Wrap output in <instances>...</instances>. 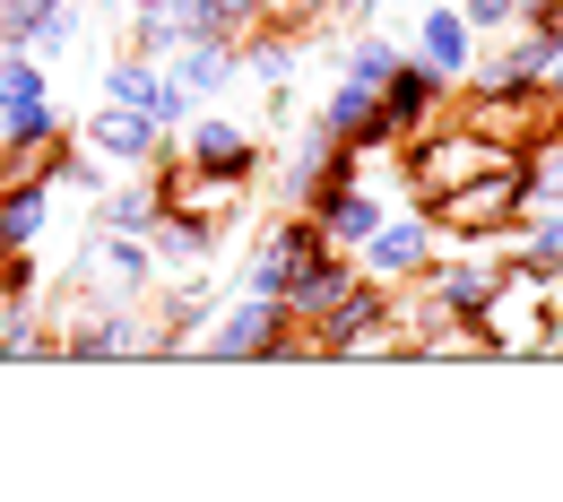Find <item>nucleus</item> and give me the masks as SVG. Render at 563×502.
<instances>
[{"label": "nucleus", "instance_id": "obj_1", "mask_svg": "<svg viewBox=\"0 0 563 502\" xmlns=\"http://www.w3.org/2000/svg\"><path fill=\"white\" fill-rule=\"evenodd\" d=\"M520 200H529V165H511V156H503V165H486V174H468V182L433 191L424 209H433V225H442V234H468V243H477V234H494V225L520 209Z\"/></svg>", "mask_w": 563, "mask_h": 502}, {"label": "nucleus", "instance_id": "obj_2", "mask_svg": "<svg viewBox=\"0 0 563 502\" xmlns=\"http://www.w3.org/2000/svg\"><path fill=\"white\" fill-rule=\"evenodd\" d=\"M0 140L9 147H44L53 140V96L26 44H0Z\"/></svg>", "mask_w": 563, "mask_h": 502}, {"label": "nucleus", "instance_id": "obj_3", "mask_svg": "<svg viewBox=\"0 0 563 502\" xmlns=\"http://www.w3.org/2000/svg\"><path fill=\"white\" fill-rule=\"evenodd\" d=\"M321 252H339V243L321 234V216H295V225H278V243L252 260V294H278V303H286V287H295V278H303Z\"/></svg>", "mask_w": 563, "mask_h": 502}, {"label": "nucleus", "instance_id": "obj_4", "mask_svg": "<svg viewBox=\"0 0 563 502\" xmlns=\"http://www.w3.org/2000/svg\"><path fill=\"white\" fill-rule=\"evenodd\" d=\"M278 330H286V303H278V294H243L217 330H200V347H209V356H269Z\"/></svg>", "mask_w": 563, "mask_h": 502}, {"label": "nucleus", "instance_id": "obj_5", "mask_svg": "<svg viewBox=\"0 0 563 502\" xmlns=\"http://www.w3.org/2000/svg\"><path fill=\"white\" fill-rule=\"evenodd\" d=\"M433 96H442V70H424V62H390V78L373 87V113H382V140H399L408 122L433 113Z\"/></svg>", "mask_w": 563, "mask_h": 502}, {"label": "nucleus", "instance_id": "obj_6", "mask_svg": "<svg viewBox=\"0 0 563 502\" xmlns=\"http://www.w3.org/2000/svg\"><path fill=\"white\" fill-rule=\"evenodd\" d=\"M486 165H503V147H494L486 131H460V140H442V147L417 156V191L433 200V191H451V182H468V174H486Z\"/></svg>", "mask_w": 563, "mask_h": 502}, {"label": "nucleus", "instance_id": "obj_7", "mask_svg": "<svg viewBox=\"0 0 563 502\" xmlns=\"http://www.w3.org/2000/svg\"><path fill=\"white\" fill-rule=\"evenodd\" d=\"M87 140H96V156H113V165H147V156L165 147V131L147 122L140 104H104V113L87 122Z\"/></svg>", "mask_w": 563, "mask_h": 502}, {"label": "nucleus", "instance_id": "obj_8", "mask_svg": "<svg viewBox=\"0 0 563 502\" xmlns=\"http://www.w3.org/2000/svg\"><path fill=\"white\" fill-rule=\"evenodd\" d=\"M183 156L209 165V174H252V140H243L234 122H217V113H191V122H183Z\"/></svg>", "mask_w": 563, "mask_h": 502}, {"label": "nucleus", "instance_id": "obj_9", "mask_svg": "<svg viewBox=\"0 0 563 502\" xmlns=\"http://www.w3.org/2000/svg\"><path fill=\"white\" fill-rule=\"evenodd\" d=\"M417 62H424V70H442V78L468 70V18H460V9H433V0H424V18H417Z\"/></svg>", "mask_w": 563, "mask_h": 502}, {"label": "nucleus", "instance_id": "obj_10", "mask_svg": "<svg viewBox=\"0 0 563 502\" xmlns=\"http://www.w3.org/2000/svg\"><path fill=\"white\" fill-rule=\"evenodd\" d=\"M174 78H183L191 96H217V87L234 78V44H225V35H183V44H174Z\"/></svg>", "mask_w": 563, "mask_h": 502}, {"label": "nucleus", "instance_id": "obj_11", "mask_svg": "<svg viewBox=\"0 0 563 502\" xmlns=\"http://www.w3.org/2000/svg\"><path fill=\"white\" fill-rule=\"evenodd\" d=\"M347 287H355V278H347V260H339V252H321V260H312V269H303V278L286 287V312H303V321H330Z\"/></svg>", "mask_w": 563, "mask_h": 502}, {"label": "nucleus", "instance_id": "obj_12", "mask_svg": "<svg viewBox=\"0 0 563 502\" xmlns=\"http://www.w3.org/2000/svg\"><path fill=\"white\" fill-rule=\"evenodd\" d=\"M364 260H373V278H408V269H424V225H417V216L373 225V234H364Z\"/></svg>", "mask_w": 563, "mask_h": 502}, {"label": "nucleus", "instance_id": "obj_13", "mask_svg": "<svg viewBox=\"0 0 563 502\" xmlns=\"http://www.w3.org/2000/svg\"><path fill=\"white\" fill-rule=\"evenodd\" d=\"M373 225H382V200H364L355 182H347V191H321V234H330L339 252H347V243H364Z\"/></svg>", "mask_w": 563, "mask_h": 502}, {"label": "nucleus", "instance_id": "obj_14", "mask_svg": "<svg viewBox=\"0 0 563 502\" xmlns=\"http://www.w3.org/2000/svg\"><path fill=\"white\" fill-rule=\"evenodd\" d=\"M147 234H156V252H165L174 269H191V260H209V216L156 209V216H147Z\"/></svg>", "mask_w": 563, "mask_h": 502}, {"label": "nucleus", "instance_id": "obj_15", "mask_svg": "<svg viewBox=\"0 0 563 502\" xmlns=\"http://www.w3.org/2000/svg\"><path fill=\"white\" fill-rule=\"evenodd\" d=\"M174 9H183V35H225V44L261 18V0H174Z\"/></svg>", "mask_w": 563, "mask_h": 502}, {"label": "nucleus", "instance_id": "obj_16", "mask_svg": "<svg viewBox=\"0 0 563 502\" xmlns=\"http://www.w3.org/2000/svg\"><path fill=\"white\" fill-rule=\"evenodd\" d=\"M35 234H44V182H26V191L0 200V243H9V252H26Z\"/></svg>", "mask_w": 563, "mask_h": 502}, {"label": "nucleus", "instance_id": "obj_17", "mask_svg": "<svg viewBox=\"0 0 563 502\" xmlns=\"http://www.w3.org/2000/svg\"><path fill=\"white\" fill-rule=\"evenodd\" d=\"M70 44H78V0H53V9L26 26V53L44 62V53H70Z\"/></svg>", "mask_w": 563, "mask_h": 502}, {"label": "nucleus", "instance_id": "obj_18", "mask_svg": "<svg viewBox=\"0 0 563 502\" xmlns=\"http://www.w3.org/2000/svg\"><path fill=\"white\" fill-rule=\"evenodd\" d=\"M486 269H442V287H433V312H460V321H477V303H486Z\"/></svg>", "mask_w": 563, "mask_h": 502}, {"label": "nucleus", "instance_id": "obj_19", "mask_svg": "<svg viewBox=\"0 0 563 502\" xmlns=\"http://www.w3.org/2000/svg\"><path fill=\"white\" fill-rule=\"evenodd\" d=\"M234 62L261 78V87H286V78H295V44H286V35H261V44H243Z\"/></svg>", "mask_w": 563, "mask_h": 502}, {"label": "nucleus", "instance_id": "obj_20", "mask_svg": "<svg viewBox=\"0 0 563 502\" xmlns=\"http://www.w3.org/2000/svg\"><path fill=\"white\" fill-rule=\"evenodd\" d=\"M156 78L165 70H147V62H113V70H104V104H156Z\"/></svg>", "mask_w": 563, "mask_h": 502}, {"label": "nucleus", "instance_id": "obj_21", "mask_svg": "<svg viewBox=\"0 0 563 502\" xmlns=\"http://www.w3.org/2000/svg\"><path fill=\"white\" fill-rule=\"evenodd\" d=\"M147 216H156V191H113L104 200V234H147Z\"/></svg>", "mask_w": 563, "mask_h": 502}, {"label": "nucleus", "instance_id": "obj_22", "mask_svg": "<svg viewBox=\"0 0 563 502\" xmlns=\"http://www.w3.org/2000/svg\"><path fill=\"white\" fill-rule=\"evenodd\" d=\"M390 62H399V53H390V44H355V62H347V78H355V87H382V78H390Z\"/></svg>", "mask_w": 563, "mask_h": 502}, {"label": "nucleus", "instance_id": "obj_23", "mask_svg": "<svg viewBox=\"0 0 563 502\" xmlns=\"http://www.w3.org/2000/svg\"><path fill=\"white\" fill-rule=\"evenodd\" d=\"M53 0H0V44H26V26L44 18Z\"/></svg>", "mask_w": 563, "mask_h": 502}, {"label": "nucleus", "instance_id": "obj_24", "mask_svg": "<svg viewBox=\"0 0 563 502\" xmlns=\"http://www.w3.org/2000/svg\"><path fill=\"white\" fill-rule=\"evenodd\" d=\"M520 9H529V0H468L460 18H468V26H503V18H520Z\"/></svg>", "mask_w": 563, "mask_h": 502}, {"label": "nucleus", "instance_id": "obj_25", "mask_svg": "<svg viewBox=\"0 0 563 502\" xmlns=\"http://www.w3.org/2000/svg\"><path fill=\"white\" fill-rule=\"evenodd\" d=\"M373 9H382V0H339V18H347V26H355V18H373Z\"/></svg>", "mask_w": 563, "mask_h": 502}, {"label": "nucleus", "instance_id": "obj_26", "mask_svg": "<svg viewBox=\"0 0 563 502\" xmlns=\"http://www.w3.org/2000/svg\"><path fill=\"white\" fill-rule=\"evenodd\" d=\"M547 87H555V96H547V104H555V113H563V62H555V70H547Z\"/></svg>", "mask_w": 563, "mask_h": 502}, {"label": "nucleus", "instance_id": "obj_27", "mask_svg": "<svg viewBox=\"0 0 563 502\" xmlns=\"http://www.w3.org/2000/svg\"><path fill=\"white\" fill-rule=\"evenodd\" d=\"M131 9H165V0H131Z\"/></svg>", "mask_w": 563, "mask_h": 502}, {"label": "nucleus", "instance_id": "obj_28", "mask_svg": "<svg viewBox=\"0 0 563 502\" xmlns=\"http://www.w3.org/2000/svg\"><path fill=\"white\" fill-rule=\"evenodd\" d=\"M555 182H563V156H555Z\"/></svg>", "mask_w": 563, "mask_h": 502}, {"label": "nucleus", "instance_id": "obj_29", "mask_svg": "<svg viewBox=\"0 0 563 502\" xmlns=\"http://www.w3.org/2000/svg\"><path fill=\"white\" fill-rule=\"evenodd\" d=\"M0 260H9V243H0Z\"/></svg>", "mask_w": 563, "mask_h": 502}, {"label": "nucleus", "instance_id": "obj_30", "mask_svg": "<svg viewBox=\"0 0 563 502\" xmlns=\"http://www.w3.org/2000/svg\"><path fill=\"white\" fill-rule=\"evenodd\" d=\"M417 9H424V0H417Z\"/></svg>", "mask_w": 563, "mask_h": 502}]
</instances>
